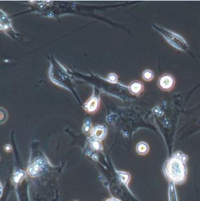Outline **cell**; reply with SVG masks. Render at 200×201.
<instances>
[{
  "label": "cell",
  "instance_id": "obj_1",
  "mask_svg": "<svg viewBox=\"0 0 200 201\" xmlns=\"http://www.w3.org/2000/svg\"><path fill=\"white\" fill-rule=\"evenodd\" d=\"M187 156L181 152H176L166 161L164 172L166 178L174 184H182L187 176Z\"/></svg>",
  "mask_w": 200,
  "mask_h": 201
},
{
  "label": "cell",
  "instance_id": "obj_2",
  "mask_svg": "<svg viewBox=\"0 0 200 201\" xmlns=\"http://www.w3.org/2000/svg\"><path fill=\"white\" fill-rule=\"evenodd\" d=\"M47 163L42 158H38L35 160L28 168V173L32 177L38 176L46 171Z\"/></svg>",
  "mask_w": 200,
  "mask_h": 201
},
{
  "label": "cell",
  "instance_id": "obj_3",
  "mask_svg": "<svg viewBox=\"0 0 200 201\" xmlns=\"http://www.w3.org/2000/svg\"><path fill=\"white\" fill-rule=\"evenodd\" d=\"M175 85L174 78L170 74H164L158 80L159 87L164 91L171 90Z\"/></svg>",
  "mask_w": 200,
  "mask_h": 201
},
{
  "label": "cell",
  "instance_id": "obj_4",
  "mask_svg": "<svg viewBox=\"0 0 200 201\" xmlns=\"http://www.w3.org/2000/svg\"><path fill=\"white\" fill-rule=\"evenodd\" d=\"M130 90L133 94H139L143 90V85L139 81H133L130 85Z\"/></svg>",
  "mask_w": 200,
  "mask_h": 201
},
{
  "label": "cell",
  "instance_id": "obj_5",
  "mask_svg": "<svg viewBox=\"0 0 200 201\" xmlns=\"http://www.w3.org/2000/svg\"><path fill=\"white\" fill-rule=\"evenodd\" d=\"M99 100L96 97H93L90 100H88L86 104V109L90 112H95L98 107Z\"/></svg>",
  "mask_w": 200,
  "mask_h": 201
},
{
  "label": "cell",
  "instance_id": "obj_6",
  "mask_svg": "<svg viewBox=\"0 0 200 201\" xmlns=\"http://www.w3.org/2000/svg\"><path fill=\"white\" fill-rule=\"evenodd\" d=\"M106 134V128L103 126H98L93 130V136L96 139H102Z\"/></svg>",
  "mask_w": 200,
  "mask_h": 201
},
{
  "label": "cell",
  "instance_id": "obj_7",
  "mask_svg": "<svg viewBox=\"0 0 200 201\" xmlns=\"http://www.w3.org/2000/svg\"><path fill=\"white\" fill-rule=\"evenodd\" d=\"M136 150H137V153H139V155H146V153H148V152L149 147L148 146V144L146 143L145 142H140V143H139L137 145Z\"/></svg>",
  "mask_w": 200,
  "mask_h": 201
},
{
  "label": "cell",
  "instance_id": "obj_8",
  "mask_svg": "<svg viewBox=\"0 0 200 201\" xmlns=\"http://www.w3.org/2000/svg\"><path fill=\"white\" fill-rule=\"evenodd\" d=\"M119 180L124 185L127 186L130 180V175L125 171H117Z\"/></svg>",
  "mask_w": 200,
  "mask_h": 201
},
{
  "label": "cell",
  "instance_id": "obj_9",
  "mask_svg": "<svg viewBox=\"0 0 200 201\" xmlns=\"http://www.w3.org/2000/svg\"><path fill=\"white\" fill-rule=\"evenodd\" d=\"M143 79L146 81H150L154 77V74L153 71L150 70V69H146L143 73Z\"/></svg>",
  "mask_w": 200,
  "mask_h": 201
},
{
  "label": "cell",
  "instance_id": "obj_10",
  "mask_svg": "<svg viewBox=\"0 0 200 201\" xmlns=\"http://www.w3.org/2000/svg\"><path fill=\"white\" fill-rule=\"evenodd\" d=\"M25 177V173L22 171H17L15 172V173L14 174L13 177V180L16 184L19 183L20 181L23 179V177Z\"/></svg>",
  "mask_w": 200,
  "mask_h": 201
},
{
  "label": "cell",
  "instance_id": "obj_11",
  "mask_svg": "<svg viewBox=\"0 0 200 201\" xmlns=\"http://www.w3.org/2000/svg\"><path fill=\"white\" fill-rule=\"evenodd\" d=\"M108 79L112 82H115L117 80V76L114 73H111L108 75Z\"/></svg>",
  "mask_w": 200,
  "mask_h": 201
},
{
  "label": "cell",
  "instance_id": "obj_12",
  "mask_svg": "<svg viewBox=\"0 0 200 201\" xmlns=\"http://www.w3.org/2000/svg\"><path fill=\"white\" fill-rule=\"evenodd\" d=\"M92 144H93V147L95 150L101 149V143H100V142L99 141H97V140L93 141Z\"/></svg>",
  "mask_w": 200,
  "mask_h": 201
},
{
  "label": "cell",
  "instance_id": "obj_13",
  "mask_svg": "<svg viewBox=\"0 0 200 201\" xmlns=\"http://www.w3.org/2000/svg\"><path fill=\"white\" fill-rule=\"evenodd\" d=\"M90 126H91V125H90V124H85L84 125V128H83V130H84V132H89V130H90Z\"/></svg>",
  "mask_w": 200,
  "mask_h": 201
},
{
  "label": "cell",
  "instance_id": "obj_14",
  "mask_svg": "<svg viewBox=\"0 0 200 201\" xmlns=\"http://www.w3.org/2000/svg\"><path fill=\"white\" fill-rule=\"evenodd\" d=\"M5 150L7 152H10L11 150H12V147H11L10 145H7L6 146H5Z\"/></svg>",
  "mask_w": 200,
  "mask_h": 201
},
{
  "label": "cell",
  "instance_id": "obj_15",
  "mask_svg": "<svg viewBox=\"0 0 200 201\" xmlns=\"http://www.w3.org/2000/svg\"><path fill=\"white\" fill-rule=\"evenodd\" d=\"M106 201H121V200H119L117 199H115V198H111V199H108L107 200H106Z\"/></svg>",
  "mask_w": 200,
  "mask_h": 201
}]
</instances>
